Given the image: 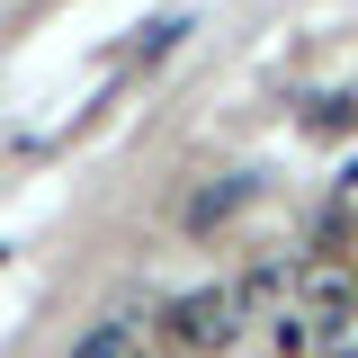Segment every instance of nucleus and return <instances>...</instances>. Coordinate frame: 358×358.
I'll use <instances>...</instances> for the list:
<instances>
[{
    "mask_svg": "<svg viewBox=\"0 0 358 358\" xmlns=\"http://www.w3.org/2000/svg\"><path fill=\"white\" fill-rule=\"evenodd\" d=\"M251 322L242 305V287H188L162 305V331H171V350H233V331Z\"/></svg>",
    "mask_w": 358,
    "mask_h": 358,
    "instance_id": "f257e3e1",
    "label": "nucleus"
},
{
    "mask_svg": "<svg viewBox=\"0 0 358 358\" xmlns=\"http://www.w3.org/2000/svg\"><path fill=\"white\" fill-rule=\"evenodd\" d=\"M350 305H358V268L350 260H305L296 268V313L322 322V313H350Z\"/></svg>",
    "mask_w": 358,
    "mask_h": 358,
    "instance_id": "f03ea898",
    "label": "nucleus"
},
{
    "mask_svg": "<svg viewBox=\"0 0 358 358\" xmlns=\"http://www.w3.org/2000/svg\"><path fill=\"white\" fill-rule=\"evenodd\" d=\"M242 305H251V313H287V305H296V268H287V260H260L251 278H242Z\"/></svg>",
    "mask_w": 358,
    "mask_h": 358,
    "instance_id": "7ed1b4c3",
    "label": "nucleus"
},
{
    "mask_svg": "<svg viewBox=\"0 0 358 358\" xmlns=\"http://www.w3.org/2000/svg\"><path fill=\"white\" fill-rule=\"evenodd\" d=\"M313 350L322 358H358V305L350 313H322V322H313Z\"/></svg>",
    "mask_w": 358,
    "mask_h": 358,
    "instance_id": "20e7f679",
    "label": "nucleus"
},
{
    "mask_svg": "<svg viewBox=\"0 0 358 358\" xmlns=\"http://www.w3.org/2000/svg\"><path fill=\"white\" fill-rule=\"evenodd\" d=\"M126 341H134V322H126V313H108V322H99V331H90L72 358H126Z\"/></svg>",
    "mask_w": 358,
    "mask_h": 358,
    "instance_id": "39448f33",
    "label": "nucleus"
},
{
    "mask_svg": "<svg viewBox=\"0 0 358 358\" xmlns=\"http://www.w3.org/2000/svg\"><path fill=\"white\" fill-rule=\"evenodd\" d=\"M242 197H251V188H242V179H233V188H206V197H197V206H188V224H215V215H233V206H242Z\"/></svg>",
    "mask_w": 358,
    "mask_h": 358,
    "instance_id": "423d86ee",
    "label": "nucleus"
},
{
    "mask_svg": "<svg viewBox=\"0 0 358 358\" xmlns=\"http://www.w3.org/2000/svg\"><path fill=\"white\" fill-rule=\"evenodd\" d=\"M358 224V162L341 171V188H331V233H350Z\"/></svg>",
    "mask_w": 358,
    "mask_h": 358,
    "instance_id": "0eeeda50",
    "label": "nucleus"
}]
</instances>
